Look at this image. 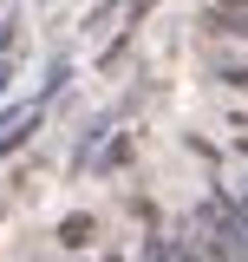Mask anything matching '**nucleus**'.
Listing matches in <instances>:
<instances>
[{"label": "nucleus", "instance_id": "1", "mask_svg": "<svg viewBox=\"0 0 248 262\" xmlns=\"http://www.w3.org/2000/svg\"><path fill=\"white\" fill-rule=\"evenodd\" d=\"M59 243H72V249H79V243H92V223H85V216H72V223L59 229Z\"/></svg>", "mask_w": 248, "mask_h": 262}, {"label": "nucleus", "instance_id": "2", "mask_svg": "<svg viewBox=\"0 0 248 262\" xmlns=\"http://www.w3.org/2000/svg\"><path fill=\"white\" fill-rule=\"evenodd\" d=\"M222 7H242V0H222Z\"/></svg>", "mask_w": 248, "mask_h": 262}, {"label": "nucleus", "instance_id": "3", "mask_svg": "<svg viewBox=\"0 0 248 262\" xmlns=\"http://www.w3.org/2000/svg\"><path fill=\"white\" fill-rule=\"evenodd\" d=\"M235 262H248V256H235Z\"/></svg>", "mask_w": 248, "mask_h": 262}]
</instances>
